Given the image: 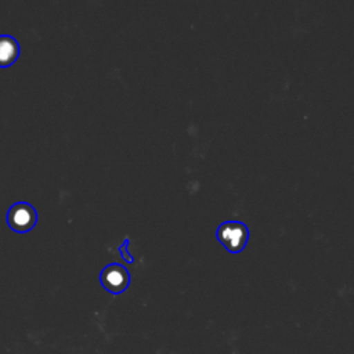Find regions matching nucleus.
Here are the masks:
<instances>
[{
  "label": "nucleus",
  "mask_w": 354,
  "mask_h": 354,
  "mask_svg": "<svg viewBox=\"0 0 354 354\" xmlns=\"http://www.w3.org/2000/svg\"><path fill=\"white\" fill-rule=\"evenodd\" d=\"M248 236L249 231L241 221H225L217 228L218 241L232 253H238L245 248Z\"/></svg>",
  "instance_id": "1"
},
{
  "label": "nucleus",
  "mask_w": 354,
  "mask_h": 354,
  "mask_svg": "<svg viewBox=\"0 0 354 354\" xmlns=\"http://www.w3.org/2000/svg\"><path fill=\"white\" fill-rule=\"evenodd\" d=\"M37 223L36 209L28 202L14 203L7 213V224L15 232L24 234L32 230Z\"/></svg>",
  "instance_id": "2"
},
{
  "label": "nucleus",
  "mask_w": 354,
  "mask_h": 354,
  "mask_svg": "<svg viewBox=\"0 0 354 354\" xmlns=\"http://www.w3.org/2000/svg\"><path fill=\"white\" fill-rule=\"evenodd\" d=\"M101 285L111 293L119 295L124 292L130 283V274L126 270V267L112 263L102 268L100 274Z\"/></svg>",
  "instance_id": "3"
},
{
  "label": "nucleus",
  "mask_w": 354,
  "mask_h": 354,
  "mask_svg": "<svg viewBox=\"0 0 354 354\" xmlns=\"http://www.w3.org/2000/svg\"><path fill=\"white\" fill-rule=\"evenodd\" d=\"M19 55V44L10 35H0V68L11 66Z\"/></svg>",
  "instance_id": "4"
},
{
  "label": "nucleus",
  "mask_w": 354,
  "mask_h": 354,
  "mask_svg": "<svg viewBox=\"0 0 354 354\" xmlns=\"http://www.w3.org/2000/svg\"><path fill=\"white\" fill-rule=\"evenodd\" d=\"M127 242H129V239H126L124 243H123L122 246H119V250L123 252V257H124L127 261H133V259L129 257V252H127V249H126V248H127Z\"/></svg>",
  "instance_id": "5"
}]
</instances>
